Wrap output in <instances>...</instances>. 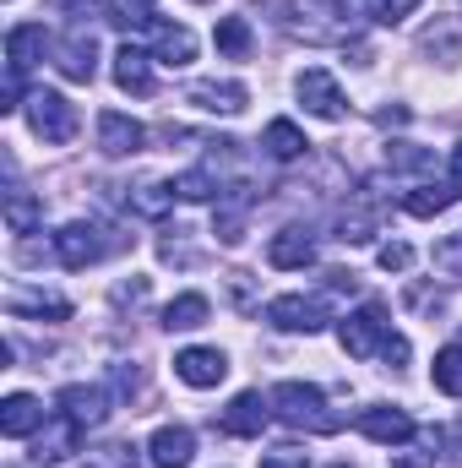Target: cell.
I'll return each instance as SVG.
<instances>
[{
  "label": "cell",
  "mask_w": 462,
  "mask_h": 468,
  "mask_svg": "<svg viewBox=\"0 0 462 468\" xmlns=\"http://www.w3.org/2000/svg\"><path fill=\"white\" fill-rule=\"evenodd\" d=\"M381 365H386V370H403V365H408V338H403V333H392V344L381 349Z\"/></svg>",
  "instance_id": "40"
},
{
  "label": "cell",
  "mask_w": 462,
  "mask_h": 468,
  "mask_svg": "<svg viewBox=\"0 0 462 468\" xmlns=\"http://www.w3.org/2000/svg\"><path fill=\"white\" fill-rule=\"evenodd\" d=\"M452 186H457V191H462V142H457V147H452Z\"/></svg>",
  "instance_id": "41"
},
{
  "label": "cell",
  "mask_w": 462,
  "mask_h": 468,
  "mask_svg": "<svg viewBox=\"0 0 462 468\" xmlns=\"http://www.w3.org/2000/svg\"><path fill=\"white\" fill-rule=\"evenodd\" d=\"M375 229H381L375 213H343V218H338V239H343V245H370Z\"/></svg>",
  "instance_id": "32"
},
{
  "label": "cell",
  "mask_w": 462,
  "mask_h": 468,
  "mask_svg": "<svg viewBox=\"0 0 462 468\" xmlns=\"http://www.w3.org/2000/svg\"><path fill=\"white\" fill-rule=\"evenodd\" d=\"M207 294H174L169 305H163V327L169 333H191V327H202L207 322Z\"/></svg>",
  "instance_id": "24"
},
{
  "label": "cell",
  "mask_w": 462,
  "mask_h": 468,
  "mask_svg": "<svg viewBox=\"0 0 462 468\" xmlns=\"http://www.w3.org/2000/svg\"><path fill=\"white\" fill-rule=\"evenodd\" d=\"M11 316H55V322H66L71 300L66 294H38V289H16L11 294Z\"/></svg>",
  "instance_id": "23"
},
{
  "label": "cell",
  "mask_w": 462,
  "mask_h": 468,
  "mask_svg": "<svg viewBox=\"0 0 462 468\" xmlns=\"http://www.w3.org/2000/svg\"><path fill=\"white\" fill-rule=\"evenodd\" d=\"M267 322L278 333H321L327 327V300H316V294H278L267 305Z\"/></svg>",
  "instance_id": "6"
},
{
  "label": "cell",
  "mask_w": 462,
  "mask_h": 468,
  "mask_svg": "<svg viewBox=\"0 0 462 468\" xmlns=\"http://www.w3.org/2000/svg\"><path fill=\"white\" fill-rule=\"evenodd\" d=\"M441 447H446L441 431H414V441H408V452H403V468H436Z\"/></svg>",
  "instance_id": "30"
},
{
  "label": "cell",
  "mask_w": 462,
  "mask_h": 468,
  "mask_svg": "<svg viewBox=\"0 0 462 468\" xmlns=\"http://www.w3.org/2000/svg\"><path fill=\"white\" fill-rule=\"evenodd\" d=\"M332 5H343V0H332Z\"/></svg>",
  "instance_id": "42"
},
{
  "label": "cell",
  "mask_w": 462,
  "mask_h": 468,
  "mask_svg": "<svg viewBox=\"0 0 462 468\" xmlns=\"http://www.w3.org/2000/svg\"><path fill=\"white\" fill-rule=\"evenodd\" d=\"M430 376H436V387H441L446 398H462V344H446V349L436 354Z\"/></svg>",
  "instance_id": "28"
},
{
  "label": "cell",
  "mask_w": 462,
  "mask_h": 468,
  "mask_svg": "<svg viewBox=\"0 0 462 468\" xmlns=\"http://www.w3.org/2000/svg\"><path fill=\"white\" fill-rule=\"evenodd\" d=\"M213 234H218L224 245H239V239H245V207H224L218 224H213Z\"/></svg>",
  "instance_id": "37"
},
{
  "label": "cell",
  "mask_w": 462,
  "mask_h": 468,
  "mask_svg": "<svg viewBox=\"0 0 462 468\" xmlns=\"http://www.w3.org/2000/svg\"><path fill=\"white\" fill-rule=\"evenodd\" d=\"M457 197L462 191L452 186V180H430V186H414V191L403 197V213H414V218H441Z\"/></svg>",
  "instance_id": "21"
},
{
  "label": "cell",
  "mask_w": 462,
  "mask_h": 468,
  "mask_svg": "<svg viewBox=\"0 0 462 468\" xmlns=\"http://www.w3.org/2000/svg\"><path fill=\"white\" fill-rule=\"evenodd\" d=\"M386 164H392V169H430L436 158H430L425 147H414V142H392V147H386Z\"/></svg>",
  "instance_id": "33"
},
{
  "label": "cell",
  "mask_w": 462,
  "mask_h": 468,
  "mask_svg": "<svg viewBox=\"0 0 462 468\" xmlns=\"http://www.w3.org/2000/svg\"><path fill=\"white\" fill-rule=\"evenodd\" d=\"M414 5H419V0H364V16H370V22H386V27H392V22L414 16Z\"/></svg>",
  "instance_id": "34"
},
{
  "label": "cell",
  "mask_w": 462,
  "mask_h": 468,
  "mask_svg": "<svg viewBox=\"0 0 462 468\" xmlns=\"http://www.w3.org/2000/svg\"><path fill=\"white\" fill-rule=\"evenodd\" d=\"M60 409H66L82 431H93V425L110 420V392H104V387H66V392H60Z\"/></svg>",
  "instance_id": "18"
},
{
  "label": "cell",
  "mask_w": 462,
  "mask_h": 468,
  "mask_svg": "<svg viewBox=\"0 0 462 468\" xmlns=\"http://www.w3.org/2000/svg\"><path fill=\"white\" fill-rule=\"evenodd\" d=\"M44 49H55V38L44 33V22H16V27L5 33V66H11V71H27Z\"/></svg>",
  "instance_id": "15"
},
{
  "label": "cell",
  "mask_w": 462,
  "mask_h": 468,
  "mask_svg": "<svg viewBox=\"0 0 462 468\" xmlns=\"http://www.w3.org/2000/svg\"><path fill=\"white\" fill-rule=\"evenodd\" d=\"M27 125H33V136L60 147V142L77 136V104L55 88H38V93H27Z\"/></svg>",
  "instance_id": "4"
},
{
  "label": "cell",
  "mask_w": 462,
  "mask_h": 468,
  "mask_svg": "<svg viewBox=\"0 0 462 468\" xmlns=\"http://www.w3.org/2000/svg\"><path fill=\"white\" fill-rule=\"evenodd\" d=\"M375 261H381L386 272H408V267H414V250H408L403 239H386V245L375 250Z\"/></svg>",
  "instance_id": "36"
},
{
  "label": "cell",
  "mask_w": 462,
  "mask_h": 468,
  "mask_svg": "<svg viewBox=\"0 0 462 468\" xmlns=\"http://www.w3.org/2000/svg\"><path fill=\"white\" fill-rule=\"evenodd\" d=\"M131 207H136L142 218H163V213L174 207V186H163V180H147V186H136V191H131Z\"/></svg>",
  "instance_id": "27"
},
{
  "label": "cell",
  "mask_w": 462,
  "mask_h": 468,
  "mask_svg": "<svg viewBox=\"0 0 462 468\" xmlns=\"http://www.w3.org/2000/svg\"><path fill=\"white\" fill-rule=\"evenodd\" d=\"M272 414L283 420V425H294V431H338L343 420L338 414H327V392L321 387H310V381H278L272 392Z\"/></svg>",
  "instance_id": "1"
},
{
  "label": "cell",
  "mask_w": 462,
  "mask_h": 468,
  "mask_svg": "<svg viewBox=\"0 0 462 468\" xmlns=\"http://www.w3.org/2000/svg\"><path fill=\"white\" fill-rule=\"evenodd\" d=\"M267 420H272V398H261V392H239L229 409H224L218 431H224V436H239V441H250V436L267 431Z\"/></svg>",
  "instance_id": "10"
},
{
  "label": "cell",
  "mask_w": 462,
  "mask_h": 468,
  "mask_svg": "<svg viewBox=\"0 0 462 468\" xmlns=\"http://www.w3.org/2000/svg\"><path fill=\"white\" fill-rule=\"evenodd\" d=\"M38 425H44V403H38V398H27V392H11V398L0 403V431H5L11 441H27Z\"/></svg>",
  "instance_id": "19"
},
{
  "label": "cell",
  "mask_w": 462,
  "mask_h": 468,
  "mask_svg": "<svg viewBox=\"0 0 462 468\" xmlns=\"http://www.w3.org/2000/svg\"><path fill=\"white\" fill-rule=\"evenodd\" d=\"M142 142H147L142 120L120 115V110H104V115H99V147H104L110 158H131V153H142Z\"/></svg>",
  "instance_id": "14"
},
{
  "label": "cell",
  "mask_w": 462,
  "mask_h": 468,
  "mask_svg": "<svg viewBox=\"0 0 462 468\" xmlns=\"http://www.w3.org/2000/svg\"><path fill=\"white\" fill-rule=\"evenodd\" d=\"M82 468H142V458H136V447L131 441H104V447H93L88 452V463Z\"/></svg>",
  "instance_id": "31"
},
{
  "label": "cell",
  "mask_w": 462,
  "mask_h": 468,
  "mask_svg": "<svg viewBox=\"0 0 462 468\" xmlns=\"http://www.w3.org/2000/svg\"><path fill=\"white\" fill-rule=\"evenodd\" d=\"M55 256H60V267L82 272V267H93L104 256V239H99L93 224H66V229L55 234Z\"/></svg>",
  "instance_id": "11"
},
{
  "label": "cell",
  "mask_w": 462,
  "mask_h": 468,
  "mask_svg": "<svg viewBox=\"0 0 462 468\" xmlns=\"http://www.w3.org/2000/svg\"><path fill=\"white\" fill-rule=\"evenodd\" d=\"M353 431H359L364 441H375V447H408L419 425L408 420V409H392V403H370V409H359V414H353Z\"/></svg>",
  "instance_id": "5"
},
{
  "label": "cell",
  "mask_w": 462,
  "mask_h": 468,
  "mask_svg": "<svg viewBox=\"0 0 462 468\" xmlns=\"http://www.w3.org/2000/svg\"><path fill=\"white\" fill-rule=\"evenodd\" d=\"M169 186H174V197H180V202H213V197L224 191L213 169H185V175H174Z\"/></svg>",
  "instance_id": "26"
},
{
  "label": "cell",
  "mask_w": 462,
  "mask_h": 468,
  "mask_svg": "<svg viewBox=\"0 0 462 468\" xmlns=\"http://www.w3.org/2000/svg\"><path fill=\"white\" fill-rule=\"evenodd\" d=\"M338 344H343L348 359H381V349L392 344V316H386V305L364 300L353 316H343V322H338Z\"/></svg>",
  "instance_id": "2"
},
{
  "label": "cell",
  "mask_w": 462,
  "mask_h": 468,
  "mask_svg": "<svg viewBox=\"0 0 462 468\" xmlns=\"http://www.w3.org/2000/svg\"><path fill=\"white\" fill-rule=\"evenodd\" d=\"M147 458H152V468H191L196 436H191L185 425H158L152 441H147Z\"/></svg>",
  "instance_id": "12"
},
{
  "label": "cell",
  "mask_w": 462,
  "mask_h": 468,
  "mask_svg": "<svg viewBox=\"0 0 462 468\" xmlns=\"http://www.w3.org/2000/svg\"><path fill=\"white\" fill-rule=\"evenodd\" d=\"M261 468H310V458L299 447H272V452H261Z\"/></svg>",
  "instance_id": "38"
},
{
  "label": "cell",
  "mask_w": 462,
  "mask_h": 468,
  "mask_svg": "<svg viewBox=\"0 0 462 468\" xmlns=\"http://www.w3.org/2000/svg\"><path fill=\"white\" fill-rule=\"evenodd\" d=\"M0 110H5V115L27 110V104H22V71H11V66H5V93H0Z\"/></svg>",
  "instance_id": "39"
},
{
  "label": "cell",
  "mask_w": 462,
  "mask_h": 468,
  "mask_svg": "<svg viewBox=\"0 0 462 468\" xmlns=\"http://www.w3.org/2000/svg\"><path fill=\"white\" fill-rule=\"evenodd\" d=\"M261 147H267V158H278V164H294V158H305V131L294 125V120H272L267 125V136H261Z\"/></svg>",
  "instance_id": "22"
},
{
  "label": "cell",
  "mask_w": 462,
  "mask_h": 468,
  "mask_svg": "<svg viewBox=\"0 0 462 468\" xmlns=\"http://www.w3.org/2000/svg\"><path fill=\"white\" fill-rule=\"evenodd\" d=\"M294 93H299V104H305L316 120H343V110H348L338 77H332V71H321V66L299 71V77H294Z\"/></svg>",
  "instance_id": "7"
},
{
  "label": "cell",
  "mask_w": 462,
  "mask_h": 468,
  "mask_svg": "<svg viewBox=\"0 0 462 468\" xmlns=\"http://www.w3.org/2000/svg\"><path fill=\"white\" fill-rule=\"evenodd\" d=\"M436 267H441L446 278H462V229L446 234V239L436 245Z\"/></svg>",
  "instance_id": "35"
},
{
  "label": "cell",
  "mask_w": 462,
  "mask_h": 468,
  "mask_svg": "<svg viewBox=\"0 0 462 468\" xmlns=\"http://www.w3.org/2000/svg\"><path fill=\"white\" fill-rule=\"evenodd\" d=\"M142 33H147V44H152V60H163V66H191V60H196V33H191V27L163 22V16H147Z\"/></svg>",
  "instance_id": "8"
},
{
  "label": "cell",
  "mask_w": 462,
  "mask_h": 468,
  "mask_svg": "<svg viewBox=\"0 0 462 468\" xmlns=\"http://www.w3.org/2000/svg\"><path fill=\"white\" fill-rule=\"evenodd\" d=\"M71 452H82V425L60 409V414H49L33 436H27V463L33 468H55V463H66Z\"/></svg>",
  "instance_id": "3"
},
{
  "label": "cell",
  "mask_w": 462,
  "mask_h": 468,
  "mask_svg": "<svg viewBox=\"0 0 462 468\" xmlns=\"http://www.w3.org/2000/svg\"><path fill=\"white\" fill-rule=\"evenodd\" d=\"M174 376L185 387H218L229 376V359H224V349H180L174 354Z\"/></svg>",
  "instance_id": "13"
},
{
  "label": "cell",
  "mask_w": 462,
  "mask_h": 468,
  "mask_svg": "<svg viewBox=\"0 0 462 468\" xmlns=\"http://www.w3.org/2000/svg\"><path fill=\"white\" fill-rule=\"evenodd\" d=\"M115 82H120V93L147 99V93L158 88V77H152V55H147V49H136V44H125V49L115 55Z\"/></svg>",
  "instance_id": "16"
},
{
  "label": "cell",
  "mask_w": 462,
  "mask_h": 468,
  "mask_svg": "<svg viewBox=\"0 0 462 468\" xmlns=\"http://www.w3.org/2000/svg\"><path fill=\"white\" fill-rule=\"evenodd\" d=\"M55 66H60L66 82H93V71H99L93 33H88V27H71L66 38H55Z\"/></svg>",
  "instance_id": "9"
},
{
  "label": "cell",
  "mask_w": 462,
  "mask_h": 468,
  "mask_svg": "<svg viewBox=\"0 0 462 468\" xmlns=\"http://www.w3.org/2000/svg\"><path fill=\"white\" fill-rule=\"evenodd\" d=\"M213 44H218L229 60H245V55H250V22H245V16H218Z\"/></svg>",
  "instance_id": "29"
},
{
  "label": "cell",
  "mask_w": 462,
  "mask_h": 468,
  "mask_svg": "<svg viewBox=\"0 0 462 468\" xmlns=\"http://www.w3.org/2000/svg\"><path fill=\"white\" fill-rule=\"evenodd\" d=\"M44 224V202L27 191H5V229L11 234H33Z\"/></svg>",
  "instance_id": "25"
},
{
  "label": "cell",
  "mask_w": 462,
  "mask_h": 468,
  "mask_svg": "<svg viewBox=\"0 0 462 468\" xmlns=\"http://www.w3.org/2000/svg\"><path fill=\"white\" fill-rule=\"evenodd\" d=\"M196 110H207V115H239L245 104H250V93L239 88V82H191V93H185Z\"/></svg>",
  "instance_id": "20"
},
{
  "label": "cell",
  "mask_w": 462,
  "mask_h": 468,
  "mask_svg": "<svg viewBox=\"0 0 462 468\" xmlns=\"http://www.w3.org/2000/svg\"><path fill=\"white\" fill-rule=\"evenodd\" d=\"M267 261L283 267V272L310 267V261H316V239H310V229H278L272 234V245H267Z\"/></svg>",
  "instance_id": "17"
}]
</instances>
